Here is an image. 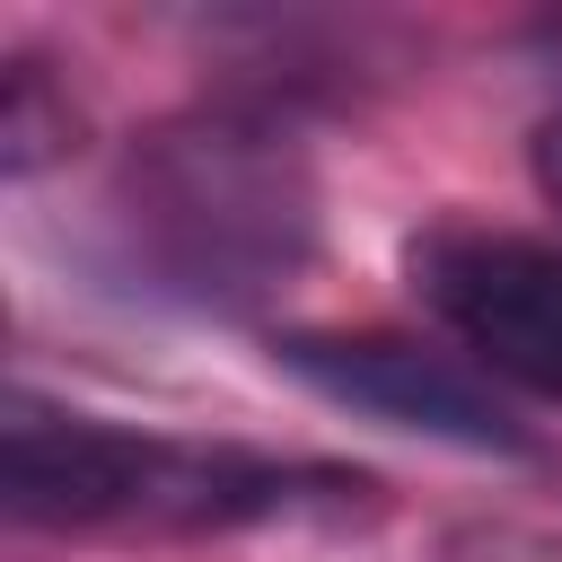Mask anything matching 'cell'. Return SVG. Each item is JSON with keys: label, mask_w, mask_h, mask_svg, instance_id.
I'll return each mask as SVG.
<instances>
[{"label": "cell", "mask_w": 562, "mask_h": 562, "mask_svg": "<svg viewBox=\"0 0 562 562\" xmlns=\"http://www.w3.org/2000/svg\"><path fill=\"white\" fill-rule=\"evenodd\" d=\"M272 360L307 395H325L360 422H386L404 439H439L465 457H527L518 413L492 395V378L465 351H439L413 334H281Z\"/></svg>", "instance_id": "4"}, {"label": "cell", "mask_w": 562, "mask_h": 562, "mask_svg": "<svg viewBox=\"0 0 562 562\" xmlns=\"http://www.w3.org/2000/svg\"><path fill=\"white\" fill-rule=\"evenodd\" d=\"M70 149V97H53V79L35 61H9V105H0V167L35 176L44 158Z\"/></svg>", "instance_id": "5"}, {"label": "cell", "mask_w": 562, "mask_h": 562, "mask_svg": "<svg viewBox=\"0 0 562 562\" xmlns=\"http://www.w3.org/2000/svg\"><path fill=\"white\" fill-rule=\"evenodd\" d=\"M422 316L483 369L562 404V246L501 220H430L404 237Z\"/></svg>", "instance_id": "3"}, {"label": "cell", "mask_w": 562, "mask_h": 562, "mask_svg": "<svg viewBox=\"0 0 562 562\" xmlns=\"http://www.w3.org/2000/svg\"><path fill=\"white\" fill-rule=\"evenodd\" d=\"M360 474L290 465L255 448H202L132 422H97L70 404H44L35 386L9 395L0 422V501L18 527H149V536H202V527H255L299 509L360 501Z\"/></svg>", "instance_id": "2"}, {"label": "cell", "mask_w": 562, "mask_h": 562, "mask_svg": "<svg viewBox=\"0 0 562 562\" xmlns=\"http://www.w3.org/2000/svg\"><path fill=\"white\" fill-rule=\"evenodd\" d=\"M114 255L140 290L246 316L316 255V167L281 105H193L132 140L105 193Z\"/></svg>", "instance_id": "1"}, {"label": "cell", "mask_w": 562, "mask_h": 562, "mask_svg": "<svg viewBox=\"0 0 562 562\" xmlns=\"http://www.w3.org/2000/svg\"><path fill=\"white\" fill-rule=\"evenodd\" d=\"M536 184H544V193L562 202V114H553V123L536 132Z\"/></svg>", "instance_id": "6"}]
</instances>
